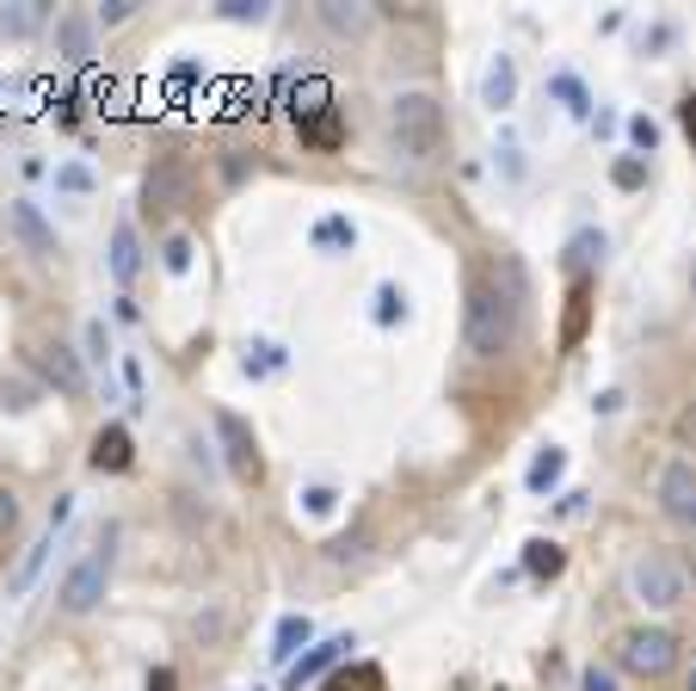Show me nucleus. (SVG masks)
<instances>
[{
  "mask_svg": "<svg viewBox=\"0 0 696 691\" xmlns=\"http://www.w3.org/2000/svg\"><path fill=\"white\" fill-rule=\"evenodd\" d=\"M518 315H524V272L506 260V285L499 278H474L469 303H463V340L474 359H506L518 346Z\"/></svg>",
  "mask_w": 696,
  "mask_h": 691,
  "instance_id": "1",
  "label": "nucleus"
},
{
  "mask_svg": "<svg viewBox=\"0 0 696 691\" xmlns=\"http://www.w3.org/2000/svg\"><path fill=\"white\" fill-rule=\"evenodd\" d=\"M389 136H395V154H401V161L432 167L438 154L451 149V117H444V105H438L432 93L407 87V93L389 99Z\"/></svg>",
  "mask_w": 696,
  "mask_h": 691,
  "instance_id": "2",
  "label": "nucleus"
},
{
  "mask_svg": "<svg viewBox=\"0 0 696 691\" xmlns=\"http://www.w3.org/2000/svg\"><path fill=\"white\" fill-rule=\"evenodd\" d=\"M112 568H117V525H99V538L87 543V556L62 575V587H56V605L68 617H87L105 599V587H112Z\"/></svg>",
  "mask_w": 696,
  "mask_h": 691,
  "instance_id": "3",
  "label": "nucleus"
},
{
  "mask_svg": "<svg viewBox=\"0 0 696 691\" xmlns=\"http://www.w3.org/2000/svg\"><path fill=\"white\" fill-rule=\"evenodd\" d=\"M629 593L647 605V612H672L691 599V568L672 556V550H641L629 562Z\"/></svg>",
  "mask_w": 696,
  "mask_h": 691,
  "instance_id": "4",
  "label": "nucleus"
},
{
  "mask_svg": "<svg viewBox=\"0 0 696 691\" xmlns=\"http://www.w3.org/2000/svg\"><path fill=\"white\" fill-rule=\"evenodd\" d=\"M216 439H223V463L235 481H260L265 476V457H260V439L253 426L235 414V407H216Z\"/></svg>",
  "mask_w": 696,
  "mask_h": 691,
  "instance_id": "5",
  "label": "nucleus"
},
{
  "mask_svg": "<svg viewBox=\"0 0 696 691\" xmlns=\"http://www.w3.org/2000/svg\"><path fill=\"white\" fill-rule=\"evenodd\" d=\"M617 661L629 673H641V679H659V673H672V661H678V636L672 630H629L617 642Z\"/></svg>",
  "mask_w": 696,
  "mask_h": 691,
  "instance_id": "6",
  "label": "nucleus"
},
{
  "mask_svg": "<svg viewBox=\"0 0 696 691\" xmlns=\"http://www.w3.org/2000/svg\"><path fill=\"white\" fill-rule=\"evenodd\" d=\"M179 204H191V167L186 161H161L142 186V211L149 216H173Z\"/></svg>",
  "mask_w": 696,
  "mask_h": 691,
  "instance_id": "7",
  "label": "nucleus"
},
{
  "mask_svg": "<svg viewBox=\"0 0 696 691\" xmlns=\"http://www.w3.org/2000/svg\"><path fill=\"white\" fill-rule=\"evenodd\" d=\"M659 506H666V518L696 531V463L691 457H672L659 469Z\"/></svg>",
  "mask_w": 696,
  "mask_h": 691,
  "instance_id": "8",
  "label": "nucleus"
},
{
  "mask_svg": "<svg viewBox=\"0 0 696 691\" xmlns=\"http://www.w3.org/2000/svg\"><path fill=\"white\" fill-rule=\"evenodd\" d=\"M38 365H43V377H50V384H56L68 402H80V395H87V365H80L75 346H62V340L38 346Z\"/></svg>",
  "mask_w": 696,
  "mask_h": 691,
  "instance_id": "9",
  "label": "nucleus"
},
{
  "mask_svg": "<svg viewBox=\"0 0 696 691\" xmlns=\"http://www.w3.org/2000/svg\"><path fill=\"white\" fill-rule=\"evenodd\" d=\"M7 223H13V235H20L31 253H43V260H56V253H62L56 229L43 223V211L31 204V198H13V204H7Z\"/></svg>",
  "mask_w": 696,
  "mask_h": 691,
  "instance_id": "10",
  "label": "nucleus"
},
{
  "mask_svg": "<svg viewBox=\"0 0 696 691\" xmlns=\"http://www.w3.org/2000/svg\"><path fill=\"white\" fill-rule=\"evenodd\" d=\"M93 32H99V20L93 13H62L56 20V56L62 62H75V68H87V62H93Z\"/></svg>",
  "mask_w": 696,
  "mask_h": 691,
  "instance_id": "11",
  "label": "nucleus"
},
{
  "mask_svg": "<svg viewBox=\"0 0 696 691\" xmlns=\"http://www.w3.org/2000/svg\"><path fill=\"white\" fill-rule=\"evenodd\" d=\"M87 463H93L99 476H117V469H130L136 463V444H130V426H99L93 432V451H87Z\"/></svg>",
  "mask_w": 696,
  "mask_h": 691,
  "instance_id": "12",
  "label": "nucleus"
},
{
  "mask_svg": "<svg viewBox=\"0 0 696 691\" xmlns=\"http://www.w3.org/2000/svg\"><path fill=\"white\" fill-rule=\"evenodd\" d=\"M352 649H358L352 636H327V642H315V649H308V654L296 661V667H290V686H296V691H302V686H315L320 673H333Z\"/></svg>",
  "mask_w": 696,
  "mask_h": 691,
  "instance_id": "13",
  "label": "nucleus"
},
{
  "mask_svg": "<svg viewBox=\"0 0 696 691\" xmlns=\"http://www.w3.org/2000/svg\"><path fill=\"white\" fill-rule=\"evenodd\" d=\"M511 99H518V62L499 50V56L488 62V75H481V105H493V112H511Z\"/></svg>",
  "mask_w": 696,
  "mask_h": 691,
  "instance_id": "14",
  "label": "nucleus"
},
{
  "mask_svg": "<svg viewBox=\"0 0 696 691\" xmlns=\"http://www.w3.org/2000/svg\"><path fill=\"white\" fill-rule=\"evenodd\" d=\"M585 322H592V278H573V290H567V322H561V352H580Z\"/></svg>",
  "mask_w": 696,
  "mask_h": 691,
  "instance_id": "15",
  "label": "nucleus"
},
{
  "mask_svg": "<svg viewBox=\"0 0 696 691\" xmlns=\"http://www.w3.org/2000/svg\"><path fill=\"white\" fill-rule=\"evenodd\" d=\"M308 636H315V624H308L302 612H290L278 624V636H271V661H278V667H296V654L308 649Z\"/></svg>",
  "mask_w": 696,
  "mask_h": 691,
  "instance_id": "16",
  "label": "nucleus"
},
{
  "mask_svg": "<svg viewBox=\"0 0 696 691\" xmlns=\"http://www.w3.org/2000/svg\"><path fill=\"white\" fill-rule=\"evenodd\" d=\"M561 476H567V451H561V444H543V451L530 457V469H524V488H530V494H548Z\"/></svg>",
  "mask_w": 696,
  "mask_h": 691,
  "instance_id": "17",
  "label": "nucleus"
},
{
  "mask_svg": "<svg viewBox=\"0 0 696 691\" xmlns=\"http://www.w3.org/2000/svg\"><path fill=\"white\" fill-rule=\"evenodd\" d=\"M136 272H142V241H136L130 223H117L112 229V278L117 285H130Z\"/></svg>",
  "mask_w": 696,
  "mask_h": 691,
  "instance_id": "18",
  "label": "nucleus"
},
{
  "mask_svg": "<svg viewBox=\"0 0 696 691\" xmlns=\"http://www.w3.org/2000/svg\"><path fill=\"white\" fill-rule=\"evenodd\" d=\"M43 562H50V538H38V543H25V556H20V568L7 575V593L13 599H25L31 593V580L43 575Z\"/></svg>",
  "mask_w": 696,
  "mask_h": 691,
  "instance_id": "19",
  "label": "nucleus"
},
{
  "mask_svg": "<svg viewBox=\"0 0 696 691\" xmlns=\"http://www.w3.org/2000/svg\"><path fill=\"white\" fill-rule=\"evenodd\" d=\"M561 568H567V550H561V543H548V538H530V543H524V575L555 580Z\"/></svg>",
  "mask_w": 696,
  "mask_h": 691,
  "instance_id": "20",
  "label": "nucleus"
},
{
  "mask_svg": "<svg viewBox=\"0 0 696 691\" xmlns=\"http://www.w3.org/2000/svg\"><path fill=\"white\" fill-rule=\"evenodd\" d=\"M315 248L320 253H352V248H358V223H352V216H320V223H315Z\"/></svg>",
  "mask_w": 696,
  "mask_h": 691,
  "instance_id": "21",
  "label": "nucleus"
},
{
  "mask_svg": "<svg viewBox=\"0 0 696 691\" xmlns=\"http://www.w3.org/2000/svg\"><path fill=\"white\" fill-rule=\"evenodd\" d=\"M290 112H296V124H308V117H320V112H333V93H327V80H302L296 93H290Z\"/></svg>",
  "mask_w": 696,
  "mask_h": 691,
  "instance_id": "22",
  "label": "nucleus"
},
{
  "mask_svg": "<svg viewBox=\"0 0 696 691\" xmlns=\"http://www.w3.org/2000/svg\"><path fill=\"white\" fill-rule=\"evenodd\" d=\"M302 142H315V149H339L345 142V124H339V112H320L302 124Z\"/></svg>",
  "mask_w": 696,
  "mask_h": 691,
  "instance_id": "23",
  "label": "nucleus"
},
{
  "mask_svg": "<svg viewBox=\"0 0 696 691\" xmlns=\"http://www.w3.org/2000/svg\"><path fill=\"white\" fill-rule=\"evenodd\" d=\"M364 20H370V13H358V7H345V0H327V7H320V25H327V32H339V38H352V32H364Z\"/></svg>",
  "mask_w": 696,
  "mask_h": 691,
  "instance_id": "24",
  "label": "nucleus"
},
{
  "mask_svg": "<svg viewBox=\"0 0 696 691\" xmlns=\"http://www.w3.org/2000/svg\"><path fill=\"white\" fill-rule=\"evenodd\" d=\"M246 377H271V370L283 365V346H271V340H246Z\"/></svg>",
  "mask_w": 696,
  "mask_h": 691,
  "instance_id": "25",
  "label": "nucleus"
},
{
  "mask_svg": "<svg viewBox=\"0 0 696 691\" xmlns=\"http://www.w3.org/2000/svg\"><path fill=\"white\" fill-rule=\"evenodd\" d=\"M592 260H604V235H573V248H567V272H573V278H585V266H592Z\"/></svg>",
  "mask_w": 696,
  "mask_h": 691,
  "instance_id": "26",
  "label": "nucleus"
},
{
  "mask_svg": "<svg viewBox=\"0 0 696 691\" xmlns=\"http://www.w3.org/2000/svg\"><path fill=\"white\" fill-rule=\"evenodd\" d=\"M548 93L561 99V105H567L573 117H592V93H585V87H580L573 75H555V80H548Z\"/></svg>",
  "mask_w": 696,
  "mask_h": 691,
  "instance_id": "27",
  "label": "nucleus"
},
{
  "mask_svg": "<svg viewBox=\"0 0 696 691\" xmlns=\"http://www.w3.org/2000/svg\"><path fill=\"white\" fill-rule=\"evenodd\" d=\"M216 13L235 25H265L271 20V0H216Z\"/></svg>",
  "mask_w": 696,
  "mask_h": 691,
  "instance_id": "28",
  "label": "nucleus"
},
{
  "mask_svg": "<svg viewBox=\"0 0 696 691\" xmlns=\"http://www.w3.org/2000/svg\"><path fill=\"white\" fill-rule=\"evenodd\" d=\"M327 691H382V667H370V661H364V667L339 673V679H333Z\"/></svg>",
  "mask_w": 696,
  "mask_h": 691,
  "instance_id": "29",
  "label": "nucleus"
},
{
  "mask_svg": "<svg viewBox=\"0 0 696 691\" xmlns=\"http://www.w3.org/2000/svg\"><path fill=\"white\" fill-rule=\"evenodd\" d=\"M610 179H617L622 192H641V186H647V161H641V154H622L617 167H610Z\"/></svg>",
  "mask_w": 696,
  "mask_h": 691,
  "instance_id": "30",
  "label": "nucleus"
},
{
  "mask_svg": "<svg viewBox=\"0 0 696 691\" xmlns=\"http://www.w3.org/2000/svg\"><path fill=\"white\" fill-rule=\"evenodd\" d=\"M401 315H407V297H401L395 285H377V322H382V327H395Z\"/></svg>",
  "mask_w": 696,
  "mask_h": 691,
  "instance_id": "31",
  "label": "nucleus"
},
{
  "mask_svg": "<svg viewBox=\"0 0 696 691\" xmlns=\"http://www.w3.org/2000/svg\"><path fill=\"white\" fill-rule=\"evenodd\" d=\"M629 142H635L641 154H654L659 149V124L654 117H629Z\"/></svg>",
  "mask_w": 696,
  "mask_h": 691,
  "instance_id": "32",
  "label": "nucleus"
},
{
  "mask_svg": "<svg viewBox=\"0 0 696 691\" xmlns=\"http://www.w3.org/2000/svg\"><path fill=\"white\" fill-rule=\"evenodd\" d=\"M31 25H38V0H31V7H13V13H0V32H13V38H25Z\"/></svg>",
  "mask_w": 696,
  "mask_h": 691,
  "instance_id": "33",
  "label": "nucleus"
},
{
  "mask_svg": "<svg viewBox=\"0 0 696 691\" xmlns=\"http://www.w3.org/2000/svg\"><path fill=\"white\" fill-rule=\"evenodd\" d=\"M56 186L62 192H93V173L80 167V161H68V167H56Z\"/></svg>",
  "mask_w": 696,
  "mask_h": 691,
  "instance_id": "34",
  "label": "nucleus"
},
{
  "mask_svg": "<svg viewBox=\"0 0 696 691\" xmlns=\"http://www.w3.org/2000/svg\"><path fill=\"white\" fill-rule=\"evenodd\" d=\"M31 395H38L31 384H0V407H13V414H25V407H31Z\"/></svg>",
  "mask_w": 696,
  "mask_h": 691,
  "instance_id": "35",
  "label": "nucleus"
},
{
  "mask_svg": "<svg viewBox=\"0 0 696 691\" xmlns=\"http://www.w3.org/2000/svg\"><path fill=\"white\" fill-rule=\"evenodd\" d=\"M161 253H167V272H191V241H186V235H173Z\"/></svg>",
  "mask_w": 696,
  "mask_h": 691,
  "instance_id": "36",
  "label": "nucleus"
},
{
  "mask_svg": "<svg viewBox=\"0 0 696 691\" xmlns=\"http://www.w3.org/2000/svg\"><path fill=\"white\" fill-rule=\"evenodd\" d=\"M302 506H308L315 518H327L339 506V494H333V488H308V494H302Z\"/></svg>",
  "mask_w": 696,
  "mask_h": 691,
  "instance_id": "37",
  "label": "nucleus"
},
{
  "mask_svg": "<svg viewBox=\"0 0 696 691\" xmlns=\"http://www.w3.org/2000/svg\"><path fill=\"white\" fill-rule=\"evenodd\" d=\"M130 13H136V0H105V7H99L93 20H99V25H124Z\"/></svg>",
  "mask_w": 696,
  "mask_h": 691,
  "instance_id": "38",
  "label": "nucleus"
},
{
  "mask_svg": "<svg viewBox=\"0 0 696 691\" xmlns=\"http://www.w3.org/2000/svg\"><path fill=\"white\" fill-rule=\"evenodd\" d=\"M13 525H20V500L13 488H0V538H13Z\"/></svg>",
  "mask_w": 696,
  "mask_h": 691,
  "instance_id": "39",
  "label": "nucleus"
},
{
  "mask_svg": "<svg viewBox=\"0 0 696 691\" xmlns=\"http://www.w3.org/2000/svg\"><path fill=\"white\" fill-rule=\"evenodd\" d=\"M87 352H93L99 365H105V352H112V334H105V322H87Z\"/></svg>",
  "mask_w": 696,
  "mask_h": 691,
  "instance_id": "40",
  "label": "nucleus"
},
{
  "mask_svg": "<svg viewBox=\"0 0 696 691\" xmlns=\"http://www.w3.org/2000/svg\"><path fill=\"white\" fill-rule=\"evenodd\" d=\"M585 691H617V679H610L604 667H585Z\"/></svg>",
  "mask_w": 696,
  "mask_h": 691,
  "instance_id": "41",
  "label": "nucleus"
},
{
  "mask_svg": "<svg viewBox=\"0 0 696 691\" xmlns=\"http://www.w3.org/2000/svg\"><path fill=\"white\" fill-rule=\"evenodd\" d=\"M68 513H75V494H62L56 506H50V531H56V525H68Z\"/></svg>",
  "mask_w": 696,
  "mask_h": 691,
  "instance_id": "42",
  "label": "nucleus"
},
{
  "mask_svg": "<svg viewBox=\"0 0 696 691\" xmlns=\"http://www.w3.org/2000/svg\"><path fill=\"white\" fill-rule=\"evenodd\" d=\"M149 691H173V667H161V673H149Z\"/></svg>",
  "mask_w": 696,
  "mask_h": 691,
  "instance_id": "43",
  "label": "nucleus"
},
{
  "mask_svg": "<svg viewBox=\"0 0 696 691\" xmlns=\"http://www.w3.org/2000/svg\"><path fill=\"white\" fill-rule=\"evenodd\" d=\"M678 117H684V130H691V142H696V93L684 99V112H678Z\"/></svg>",
  "mask_w": 696,
  "mask_h": 691,
  "instance_id": "44",
  "label": "nucleus"
},
{
  "mask_svg": "<svg viewBox=\"0 0 696 691\" xmlns=\"http://www.w3.org/2000/svg\"><path fill=\"white\" fill-rule=\"evenodd\" d=\"M691 691H696V667H691Z\"/></svg>",
  "mask_w": 696,
  "mask_h": 691,
  "instance_id": "45",
  "label": "nucleus"
}]
</instances>
